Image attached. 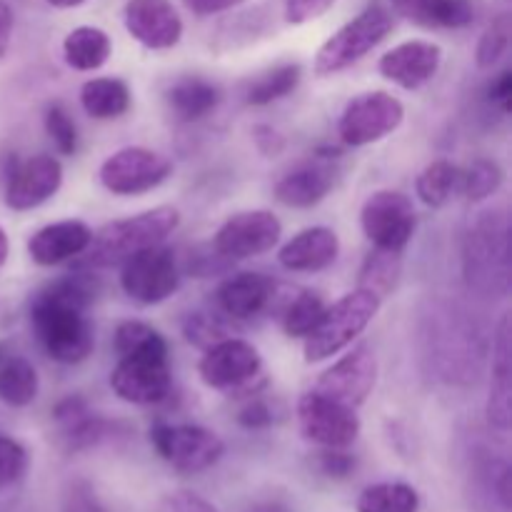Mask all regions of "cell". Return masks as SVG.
<instances>
[{
    "mask_svg": "<svg viewBox=\"0 0 512 512\" xmlns=\"http://www.w3.org/2000/svg\"><path fill=\"white\" fill-rule=\"evenodd\" d=\"M98 293L93 270L73 268V273L38 290L30 303V325L48 358L63 365H78L93 355V323L85 310Z\"/></svg>",
    "mask_w": 512,
    "mask_h": 512,
    "instance_id": "6da1fadb",
    "label": "cell"
},
{
    "mask_svg": "<svg viewBox=\"0 0 512 512\" xmlns=\"http://www.w3.org/2000/svg\"><path fill=\"white\" fill-rule=\"evenodd\" d=\"M180 225V213L173 205H158L153 210L125 220H113L93 233L88 248L75 258L73 268L100 270L123 265L135 253L163 243Z\"/></svg>",
    "mask_w": 512,
    "mask_h": 512,
    "instance_id": "7a4b0ae2",
    "label": "cell"
},
{
    "mask_svg": "<svg viewBox=\"0 0 512 512\" xmlns=\"http://www.w3.org/2000/svg\"><path fill=\"white\" fill-rule=\"evenodd\" d=\"M465 280L483 295H505L510 288V228L505 210H485L470 223L463 245Z\"/></svg>",
    "mask_w": 512,
    "mask_h": 512,
    "instance_id": "3957f363",
    "label": "cell"
},
{
    "mask_svg": "<svg viewBox=\"0 0 512 512\" xmlns=\"http://www.w3.org/2000/svg\"><path fill=\"white\" fill-rule=\"evenodd\" d=\"M378 310L380 298L370 290L358 288L353 293L343 295L338 303L325 308L320 323L305 338V360L308 363H323V360L343 353L373 323Z\"/></svg>",
    "mask_w": 512,
    "mask_h": 512,
    "instance_id": "277c9868",
    "label": "cell"
},
{
    "mask_svg": "<svg viewBox=\"0 0 512 512\" xmlns=\"http://www.w3.org/2000/svg\"><path fill=\"white\" fill-rule=\"evenodd\" d=\"M390 30H393V15L388 10L380 8V5L363 10L320 45L313 63L315 73L325 78V75H335L350 68L358 60H363L370 50L378 48L388 38Z\"/></svg>",
    "mask_w": 512,
    "mask_h": 512,
    "instance_id": "5b68a950",
    "label": "cell"
},
{
    "mask_svg": "<svg viewBox=\"0 0 512 512\" xmlns=\"http://www.w3.org/2000/svg\"><path fill=\"white\" fill-rule=\"evenodd\" d=\"M263 358L250 343L240 338H225L220 343L205 348V355L198 363V375L208 388L223 393H258Z\"/></svg>",
    "mask_w": 512,
    "mask_h": 512,
    "instance_id": "8992f818",
    "label": "cell"
},
{
    "mask_svg": "<svg viewBox=\"0 0 512 512\" xmlns=\"http://www.w3.org/2000/svg\"><path fill=\"white\" fill-rule=\"evenodd\" d=\"M150 443L170 468L185 475L203 473L225 455L220 435L200 425H155L150 430Z\"/></svg>",
    "mask_w": 512,
    "mask_h": 512,
    "instance_id": "52a82bcc",
    "label": "cell"
},
{
    "mask_svg": "<svg viewBox=\"0 0 512 512\" xmlns=\"http://www.w3.org/2000/svg\"><path fill=\"white\" fill-rule=\"evenodd\" d=\"M405 118V105L385 90L363 93L345 105L338 123V135L350 148L378 143L400 128Z\"/></svg>",
    "mask_w": 512,
    "mask_h": 512,
    "instance_id": "ba28073f",
    "label": "cell"
},
{
    "mask_svg": "<svg viewBox=\"0 0 512 512\" xmlns=\"http://www.w3.org/2000/svg\"><path fill=\"white\" fill-rule=\"evenodd\" d=\"M360 225L378 250L403 253L415 233L413 200L400 190H375L360 210Z\"/></svg>",
    "mask_w": 512,
    "mask_h": 512,
    "instance_id": "9c48e42d",
    "label": "cell"
},
{
    "mask_svg": "<svg viewBox=\"0 0 512 512\" xmlns=\"http://www.w3.org/2000/svg\"><path fill=\"white\" fill-rule=\"evenodd\" d=\"M298 425L308 443L325 450L350 448L360 435L358 410L325 398L315 390L298 400Z\"/></svg>",
    "mask_w": 512,
    "mask_h": 512,
    "instance_id": "30bf717a",
    "label": "cell"
},
{
    "mask_svg": "<svg viewBox=\"0 0 512 512\" xmlns=\"http://www.w3.org/2000/svg\"><path fill=\"white\" fill-rule=\"evenodd\" d=\"M120 285L125 295L143 305H158L168 300L180 285L178 258L163 243L145 248L128 258L120 270Z\"/></svg>",
    "mask_w": 512,
    "mask_h": 512,
    "instance_id": "8fae6325",
    "label": "cell"
},
{
    "mask_svg": "<svg viewBox=\"0 0 512 512\" xmlns=\"http://www.w3.org/2000/svg\"><path fill=\"white\" fill-rule=\"evenodd\" d=\"M173 173V163L163 153L140 145L120 148L100 165V183L113 195H140L158 188Z\"/></svg>",
    "mask_w": 512,
    "mask_h": 512,
    "instance_id": "7c38bea8",
    "label": "cell"
},
{
    "mask_svg": "<svg viewBox=\"0 0 512 512\" xmlns=\"http://www.w3.org/2000/svg\"><path fill=\"white\" fill-rule=\"evenodd\" d=\"M110 388L120 400L133 405H153L170 395L173 373L168 353L120 355L110 373Z\"/></svg>",
    "mask_w": 512,
    "mask_h": 512,
    "instance_id": "4fadbf2b",
    "label": "cell"
},
{
    "mask_svg": "<svg viewBox=\"0 0 512 512\" xmlns=\"http://www.w3.org/2000/svg\"><path fill=\"white\" fill-rule=\"evenodd\" d=\"M283 223L270 210H243L225 220L213 238V248L225 260H248L278 245Z\"/></svg>",
    "mask_w": 512,
    "mask_h": 512,
    "instance_id": "5bb4252c",
    "label": "cell"
},
{
    "mask_svg": "<svg viewBox=\"0 0 512 512\" xmlns=\"http://www.w3.org/2000/svg\"><path fill=\"white\" fill-rule=\"evenodd\" d=\"M378 383V358L368 345H355L315 383V393L358 410Z\"/></svg>",
    "mask_w": 512,
    "mask_h": 512,
    "instance_id": "9a60e30c",
    "label": "cell"
},
{
    "mask_svg": "<svg viewBox=\"0 0 512 512\" xmlns=\"http://www.w3.org/2000/svg\"><path fill=\"white\" fill-rule=\"evenodd\" d=\"M63 185V165L53 155H33L13 165L5 185V205L10 210H33L53 198Z\"/></svg>",
    "mask_w": 512,
    "mask_h": 512,
    "instance_id": "2e32d148",
    "label": "cell"
},
{
    "mask_svg": "<svg viewBox=\"0 0 512 512\" xmlns=\"http://www.w3.org/2000/svg\"><path fill=\"white\" fill-rule=\"evenodd\" d=\"M125 30L150 50H168L183 38V20L168 0H128Z\"/></svg>",
    "mask_w": 512,
    "mask_h": 512,
    "instance_id": "e0dca14e",
    "label": "cell"
},
{
    "mask_svg": "<svg viewBox=\"0 0 512 512\" xmlns=\"http://www.w3.org/2000/svg\"><path fill=\"white\" fill-rule=\"evenodd\" d=\"M443 63V48L428 40H408L395 45L380 58L378 70L405 90H420L438 75Z\"/></svg>",
    "mask_w": 512,
    "mask_h": 512,
    "instance_id": "ac0fdd59",
    "label": "cell"
},
{
    "mask_svg": "<svg viewBox=\"0 0 512 512\" xmlns=\"http://www.w3.org/2000/svg\"><path fill=\"white\" fill-rule=\"evenodd\" d=\"M275 283L263 273H235L218 285L215 303L228 318L248 320L270 308Z\"/></svg>",
    "mask_w": 512,
    "mask_h": 512,
    "instance_id": "d6986e66",
    "label": "cell"
},
{
    "mask_svg": "<svg viewBox=\"0 0 512 512\" xmlns=\"http://www.w3.org/2000/svg\"><path fill=\"white\" fill-rule=\"evenodd\" d=\"M340 255V238L335 230L305 228L280 248L278 260L290 273H318L330 268Z\"/></svg>",
    "mask_w": 512,
    "mask_h": 512,
    "instance_id": "ffe728a7",
    "label": "cell"
},
{
    "mask_svg": "<svg viewBox=\"0 0 512 512\" xmlns=\"http://www.w3.org/2000/svg\"><path fill=\"white\" fill-rule=\"evenodd\" d=\"M93 230L83 220H60V223L45 225L33 238L28 240V255L33 263L43 268L75 260L85 248H88Z\"/></svg>",
    "mask_w": 512,
    "mask_h": 512,
    "instance_id": "44dd1931",
    "label": "cell"
},
{
    "mask_svg": "<svg viewBox=\"0 0 512 512\" xmlns=\"http://www.w3.org/2000/svg\"><path fill=\"white\" fill-rule=\"evenodd\" d=\"M512 345H510V313L503 315L493 343V380L488 395V423L500 433H508L512 423Z\"/></svg>",
    "mask_w": 512,
    "mask_h": 512,
    "instance_id": "7402d4cb",
    "label": "cell"
},
{
    "mask_svg": "<svg viewBox=\"0 0 512 512\" xmlns=\"http://www.w3.org/2000/svg\"><path fill=\"white\" fill-rule=\"evenodd\" d=\"M335 173L328 163H305L275 183L273 195L285 208H313L328 198Z\"/></svg>",
    "mask_w": 512,
    "mask_h": 512,
    "instance_id": "603a6c76",
    "label": "cell"
},
{
    "mask_svg": "<svg viewBox=\"0 0 512 512\" xmlns=\"http://www.w3.org/2000/svg\"><path fill=\"white\" fill-rule=\"evenodd\" d=\"M393 10L428 30H460L475 20L473 0H390Z\"/></svg>",
    "mask_w": 512,
    "mask_h": 512,
    "instance_id": "cb8c5ba5",
    "label": "cell"
},
{
    "mask_svg": "<svg viewBox=\"0 0 512 512\" xmlns=\"http://www.w3.org/2000/svg\"><path fill=\"white\" fill-rule=\"evenodd\" d=\"M40 380L33 363L18 353L0 348V400L13 408H25L38 398Z\"/></svg>",
    "mask_w": 512,
    "mask_h": 512,
    "instance_id": "d4e9b609",
    "label": "cell"
},
{
    "mask_svg": "<svg viewBox=\"0 0 512 512\" xmlns=\"http://www.w3.org/2000/svg\"><path fill=\"white\" fill-rule=\"evenodd\" d=\"M113 53V43L105 30L93 25H80L73 28L63 40L65 63L75 70H98L108 63Z\"/></svg>",
    "mask_w": 512,
    "mask_h": 512,
    "instance_id": "484cf974",
    "label": "cell"
},
{
    "mask_svg": "<svg viewBox=\"0 0 512 512\" xmlns=\"http://www.w3.org/2000/svg\"><path fill=\"white\" fill-rule=\"evenodd\" d=\"M80 105L95 120L120 118L130 108V88L120 78H93L80 88Z\"/></svg>",
    "mask_w": 512,
    "mask_h": 512,
    "instance_id": "4316f807",
    "label": "cell"
},
{
    "mask_svg": "<svg viewBox=\"0 0 512 512\" xmlns=\"http://www.w3.org/2000/svg\"><path fill=\"white\" fill-rule=\"evenodd\" d=\"M168 100L180 120L193 123L218 108L220 90L203 78H183L170 88Z\"/></svg>",
    "mask_w": 512,
    "mask_h": 512,
    "instance_id": "83f0119b",
    "label": "cell"
},
{
    "mask_svg": "<svg viewBox=\"0 0 512 512\" xmlns=\"http://www.w3.org/2000/svg\"><path fill=\"white\" fill-rule=\"evenodd\" d=\"M420 495L408 483H375L358 498V512H418Z\"/></svg>",
    "mask_w": 512,
    "mask_h": 512,
    "instance_id": "f1b7e54d",
    "label": "cell"
},
{
    "mask_svg": "<svg viewBox=\"0 0 512 512\" xmlns=\"http://www.w3.org/2000/svg\"><path fill=\"white\" fill-rule=\"evenodd\" d=\"M460 185V170L450 160H435L425 165L415 180V193L428 208H443Z\"/></svg>",
    "mask_w": 512,
    "mask_h": 512,
    "instance_id": "f546056e",
    "label": "cell"
},
{
    "mask_svg": "<svg viewBox=\"0 0 512 512\" xmlns=\"http://www.w3.org/2000/svg\"><path fill=\"white\" fill-rule=\"evenodd\" d=\"M325 300L320 298L313 290H303V293L295 295L288 305H285L283 315V330L290 335V338H308L315 330V325L320 323L325 313Z\"/></svg>",
    "mask_w": 512,
    "mask_h": 512,
    "instance_id": "4dcf8cb0",
    "label": "cell"
},
{
    "mask_svg": "<svg viewBox=\"0 0 512 512\" xmlns=\"http://www.w3.org/2000/svg\"><path fill=\"white\" fill-rule=\"evenodd\" d=\"M300 83V65L298 63H285L278 68L268 70L260 75L248 90V103L250 105H270L275 100L285 98L293 93Z\"/></svg>",
    "mask_w": 512,
    "mask_h": 512,
    "instance_id": "1f68e13d",
    "label": "cell"
},
{
    "mask_svg": "<svg viewBox=\"0 0 512 512\" xmlns=\"http://www.w3.org/2000/svg\"><path fill=\"white\" fill-rule=\"evenodd\" d=\"M400 275V253H388V250H378L368 255L363 270H360V288L370 290L378 295L380 300L395 288Z\"/></svg>",
    "mask_w": 512,
    "mask_h": 512,
    "instance_id": "d6a6232c",
    "label": "cell"
},
{
    "mask_svg": "<svg viewBox=\"0 0 512 512\" xmlns=\"http://www.w3.org/2000/svg\"><path fill=\"white\" fill-rule=\"evenodd\" d=\"M115 350L118 355L168 353V340L153 325L140 323V320H123L115 328Z\"/></svg>",
    "mask_w": 512,
    "mask_h": 512,
    "instance_id": "836d02e7",
    "label": "cell"
},
{
    "mask_svg": "<svg viewBox=\"0 0 512 512\" xmlns=\"http://www.w3.org/2000/svg\"><path fill=\"white\" fill-rule=\"evenodd\" d=\"M500 185H503V168L495 160L478 158L465 173H460V188H463L465 198L473 203L498 193Z\"/></svg>",
    "mask_w": 512,
    "mask_h": 512,
    "instance_id": "e575fe53",
    "label": "cell"
},
{
    "mask_svg": "<svg viewBox=\"0 0 512 512\" xmlns=\"http://www.w3.org/2000/svg\"><path fill=\"white\" fill-rule=\"evenodd\" d=\"M510 35H512L510 13H500L498 18H493V23L485 28V33L480 35L478 50H475L478 68L488 70L503 60V55L508 53L510 48Z\"/></svg>",
    "mask_w": 512,
    "mask_h": 512,
    "instance_id": "d590c367",
    "label": "cell"
},
{
    "mask_svg": "<svg viewBox=\"0 0 512 512\" xmlns=\"http://www.w3.org/2000/svg\"><path fill=\"white\" fill-rule=\"evenodd\" d=\"M45 130H48L50 140L55 143L58 153H75V148H78V130H75V123L68 115V110L60 103H53L48 108V113H45Z\"/></svg>",
    "mask_w": 512,
    "mask_h": 512,
    "instance_id": "8d00e7d4",
    "label": "cell"
},
{
    "mask_svg": "<svg viewBox=\"0 0 512 512\" xmlns=\"http://www.w3.org/2000/svg\"><path fill=\"white\" fill-rule=\"evenodd\" d=\"M183 333L188 343L198 345V348H210V345L220 343V340L230 338L228 330L223 328L215 315L208 313H190L183 323Z\"/></svg>",
    "mask_w": 512,
    "mask_h": 512,
    "instance_id": "74e56055",
    "label": "cell"
},
{
    "mask_svg": "<svg viewBox=\"0 0 512 512\" xmlns=\"http://www.w3.org/2000/svg\"><path fill=\"white\" fill-rule=\"evenodd\" d=\"M28 470V453L23 445L13 438L0 435V488L18 483Z\"/></svg>",
    "mask_w": 512,
    "mask_h": 512,
    "instance_id": "f35d334b",
    "label": "cell"
},
{
    "mask_svg": "<svg viewBox=\"0 0 512 512\" xmlns=\"http://www.w3.org/2000/svg\"><path fill=\"white\" fill-rule=\"evenodd\" d=\"M335 0H283L285 23L303 25L310 20H318L320 15L333 8Z\"/></svg>",
    "mask_w": 512,
    "mask_h": 512,
    "instance_id": "ab89813d",
    "label": "cell"
},
{
    "mask_svg": "<svg viewBox=\"0 0 512 512\" xmlns=\"http://www.w3.org/2000/svg\"><path fill=\"white\" fill-rule=\"evenodd\" d=\"M155 512H220L213 503H208L205 498H200L198 493H190V490H175L168 493L158 503Z\"/></svg>",
    "mask_w": 512,
    "mask_h": 512,
    "instance_id": "60d3db41",
    "label": "cell"
},
{
    "mask_svg": "<svg viewBox=\"0 0 512 512\" xmlns=\"http://www.w3.org/2000/svg\"><path fill=\"white\" fill-rule=\"evenodd\" d=\"M238 423L245 430H265L273 425V410L265 400L255 398L248 405H243V410L238 413Z\"/></svg>",
    "mask_w": 512,
    "mask_h": 512,
    "instance_id": "b9f144b4",
    "label": "cell"
},
{
    "mask_svg": "<svg viewBox=\"0 0 512 512\" xmlns=\"http://www.w3.org/2000/svg\"><path fill=\"white\" fill-rule=\"evenodd\" d=\"M320 470L330 478H348L355 470V458H350L345 450H325L320 453Z\"/></svg>",
    "mask_w": 512,
    "mask_h": 512,
    "instance_id": "7bdbcfd3",
    "label": "cell"
},
{
    "mask_svg": "<svg viewBox=\"0 0 512 512\" xmlns=\"http://www.w3.org/2000/svg\"><path fill=\"white\" fill-rule=\"evenodd\" d=\"M253 143L265 158H275L285 150V138L273 128V125H255L253 128Z\"/></svg>",
    "mask_w": 512,
    "mask_h": 512,
    "instance_id": "ee69618b",
    "label": "cell"
},
{
    "mask_svg": "<svg viewBox=\"0 0 512 512\" xmlns=\"http://www.w3.org/2000/svg\"><path fill=\"white\" fill-rule=\"evenodd\" d=\"M490 100L498 103L503 108V113H510L512 108V73L510 70H503L498 78L490 83Z\"/></svg>",
    "mask_w": 512,
    "mask_h": 512,
    "instance_id": "f6af8a7d",
    "label": "cell"
},
{
    "mask_svg": "<svg viewBox=\"0 0 512 512\" xmlns=\"http://www.w3.org/2000/svg\"><path fill=\"white\" fill-rule=\"evenodd\" d=\"M245 0H183L185 8L195 15H215L243 5Z\"/></svg>",
    "mask_w": 512,
    "mask_h": 512,
    "instance_id": "bcb514c9",
    "label": "cell"
},
{
    "mask_svg": "<svg viewBox=\"0 0 512 512\" xmlns=\"http://www.w3.org/2000/svg\"><path fill=\"white\" fill-rule=\"evenodd\" d=\"M10 35H13V10L0 0V58H3L5 50H8Z\"/></svg>",
    "mask_w": 512,
    "mask_h": 512,
    "instance_id": "7dc6e473",
    "label": "cell"
},
{
    "mask_svg": "<svg viewBox=\"0 0 512 512\" xmlns=\"http://www.w3.org/2000/svg\"><path fill=\"white\" fill-rule=\"evenodd\" d=\"M245 512H290V508L283 503H275V500H265V503L250 505Z\"/></svg>",
    "mask_w": 512,
    "mask_h": 512,
    "instance_id": "c3c4849f",
    "label": "cell"
},
{
    "mask_svg": "<svg viewBox=\"0 0 512 512\" xmlns=\"http://www.w3.org/2000/svg\"><path fill=\"white\" fill-rule=\"evenodd\" d=\"M8 253H10L8 235H5V230L0 228V268H3V265L8 263Z\"/></svg>",
    "mask_w": 512,
    "mask_h": 512,
    "instance_id": "681fc988",
    "label": "cell"
},
{
    "mask_svg": "<svg viewBox=\"0 0 512 512\" xmlns=\"http://www.w3.org/2000/svg\"><path fill=\"white\" fill-rule=\"evenodd\" d=\"M48 5H53V8H78V5H83L85 0H45Z\"/></svg>",
    "mask_w": 512,
    "mask_h": 512,
    "instance_id": "f907efd6",
    "label": "cell"
}]
</instances>
